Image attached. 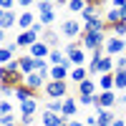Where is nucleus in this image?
I'll list each match as a JSON object with an SVG mask.
<instances>
[{"instance_id":"1","label":"nucleus","mask_w":126,"mask_h":126,"mask_svg":"<svg viewBox=\"0 0 126 126\" xmlns=\"http://www.w3.org/2000/svg\"><path fill=\"white\" fill-rule=\"evenodd\" d=\"M63 53H66V58L73 63V68H78V66H88V53L83 50L81 46V40H68L66 46H63Z\"/></svg>"},{"instance_id":"2","label":"nucleus","mask_w":126,"mask_h":126,"mask_svg":"<svg viewBox=\"0 0 126 126\" xmlns=\"http://www.w3.org/2000/svg\"><path fill=\"white\" fill-rule=\"evenodd\" d=\"M43 93H46L48 101H63V98H68V81H48Z\"/></svg>"},{"instance_id":"3","label":"nucleus","mask_w":126,"mask_h":126,"mask_svg":"<svg viewBox=\"0 0 126 126\" xmlns=\"http://www.w3.org/2000/svg\"><path fill=\"white\" fill-rule=\"evenodd\" d=\"M78 40H81V46H83V50H86V53H93V50H98V48L106 46L109 33H83Z\"/></svg>"},{"instance_id":"4","label":"nucleus","mask_w":126,"mask_h":126,"mask_svg":"<svg viewBox=\"0 0 126 126\" xmlns=\"http://www.w3.org/2000/svg\"><path fill=\"white\" fill-rule=\"evenodd\" d=\"M61 35L63 38H68V40H78L83 35V23L76 18H68V20H63L61 23Z\"/></svg>"},{"instance_id":"5","label":"nucleus","mask_w":126,"mask_h":126,"mask_svg":"<svg viewBox=\"0 0 126 126\" xmlns=\"http://www.w3.org/2000/svg\"><path fill=\"white\" fill-rule=\"evenodd\" d=\"M103 50H106V56L111 58H121L126 53V38H116V35H109L106 46H103Z\"/></svg>"},{"instance_id":"6","label":"nucleus","mask_w":126,"mask_h":126,"mask_svg":"<svg viewBox=\"0 0 126 126\" xmlns=\"http://www.w3.org/2000/svg\"><path fill=\"white\" fill-rule=\"evenodd\" d=\"M113 106H119V93H116V91H98V96H96V106H93V109L113 111Z\"/></svg>"},{"instance_id":"7","label":"nucleus","mask_w":126,"mask_h":126,"mask_svg":"<svg viewBox=\"0 0 126 126\" xmlns=\"http://www.w3.org/2000/svg\"><path fill=\"white\" fill-rule=\"evenodd\" d=\"M38 35L33 33V30H25V33H18V38H15V43H18V48H25V50H30L35 43H38Z\"/></svg>"},{"instance_id":"8","label":"nucleus","mask_w":126,"mask_h":126,"mask_svg":"<svg viewBox=\"0 0 126 126\" xmlns=\"http://www.w3.org/2000/svg\"><path fill=\"white\" fill-rule=\"evenodd\" d=\"M35 23H38V15H35V13H30V10H23V13H20V18H18V28H20V33L30 30Z\"/></svg>"},{"instance_id":"9","label":"nucleus","mask_w":126,"mask_h":126,"mask_svg":"<svg viewBox=\"0 0 126 126\" xmlns=\"http://www.w3.org/2000/svg\"><path fill=\"white\" fill-rule=\"evenodd\" d=\"M46 83H48V78H43L40 73H30V76H25V86H28L30 91H35V93L43 91Z\"/></svg>"},{"instance_id":"10","label":"nucleus","mask_w":126,"mask_h":126,"mask_svg":"<svg viewBox=\"0 0 126 126\" xmlns=\"http://www.w3.org/2000/svg\"><path fill=\"white\" fill-rule=\"evenodd\" d=\"M25 53H28V56H33L35 61H48V56H50V48L43 43V40H38V43H35L33 48H30V50H25Z\"/></svg>"},{"instance_id":"11","label":"nucleus","mask_w":126,"mask_h":126,"mask_svg":"<svg viewBox=\"0 0 126 126\" xmlns=\"http://www.w3.org/2000/svg\"><path fill=\"white\" fill-rule=\"evenodd\" d=\"M78 113V98H73V96H68V98H63V119L66 121H71L73 116Z\"/></svg>"},{"instance_id":"12","label":"nucleus","mask_w":126,"mask_h":126,"mask_svg":"<svg viewBox=\"0 0 126 126\" xmlns=\"http://www.w3.org/2000/svg\"><path fill=\"white\" fill-rule=\"evenodd\" d=\"M18 63H20V73H23V76L35 73V58H33V56H28V53L18 56Z\"/></svg>"},{"instance_id":"13","label":"nucleus","mask_w":126,"mask_h":126,"mask_svg":"<svg viewBox=\"0 0 126 126\" xmlns=\"http://www.w3.org/2000/svg\"><path fill=\"white\" fill-rule=\"evenodd\" d=\"M40 124L43 126H63L66 119L61 113H50V111H40Z\"/></svg>"},{"instance_id":"14","label":"nucleus","mask_w":126,"mask_h":126,"mask_svg":"<svg viewBox=\"0 0 126 126\" xmlns=\"http://www.w3.org/2000/svg\"><path fill=\"white\" fill-rule=\"evenodd\" d=\"M96 111V119H98V126H113V121H116L119 116L113 111H106V109H93Z\"/></svg>"},{"instance_id":"15","label":"nucleus","mask_w":126,"mask_h":126,"mask_svg":"<svg viewBox=\"0 0 126 126\" xmlns=\"http://www.w3.org/2000/svg\"><path fill=\"white\" fill-rule=\"evenodd\" d=\"M98 93V81H93V78H86L78 86V96H96Z\"/></svg>"},{"instance_id":"16","label":"nucleus","mask_w":126,"mask_h":126,"mask_svg":"<svg viewBox=\"0 0 126 126\" xmlns=\"http://www.w3.org/2000/svg\"><path fill=\"white\" fill-rule=\"evenodd\" d=\"M18 111H20V116H35L38 113V98H28L23 103H18Z\"/></svg>"},{"instance_id":"17","label":"nucleus","mask_w":126,"mask_h":126,"mask_svg":"<svg viewBox=\"0 0 126 126\" xmlns=\"http://www.w3.org/2000/svg\"><path fill=\"white\" fill-rule=\"evenodd\" d=\"M98 91H116V76L113 73L98 76Z\"/></svg>"},{"instance_id":"18","label":"nucleus","mask_w":126,"mask_h":126,"mask_svg":"<svg viewBox=\"0 0 126 126\" xmlns=\"http://www.w3.org/2000/svg\"><path fill=\"white\" fill-rule=\"evenodd\" d=\"M18 13L15 10H10V13H0V30H8V28H13V25H18Z\"/></svg>"},{"instance_id":"19","label":"nucleus","mask_w":126,"mask_h":126,"mask_svg":"<svg viewBox=\"0 0 126 126\" xmlns=\"http://www.w3.org/2000/svg\"><path fill=\"white\" fill-rule=\"evenodd\" d=\"M86 78H91V76H88V66H78V68L71 71V78H68V81H73L76 86H81Z\"/></svg>"},{"instance_id":"20","label":"nucleus","mask_w":126,"mask_h":126,"mask_svg":"<svg viewBox=\"0 0 126 126\" xmlns=\"http://www.w3.org/2000/svg\"><path fill=\"white\" fill-rule=\"evenodd\" d=\"M40 40H43V43H46V46H48L50 50H56V48H61V46H58V43H61V35L56 33V30H50V28H48L46 33H43V38H40Z\"/></svg>"},{"instance_id":"21","label":"nucleus","mask_w":126,"mask_h":126,"mask_svg":"<svg viewBox=\"0 0 126 126\" xmlns=\"http://www.w3.org/2000/svg\"><path fill=\"white\" fill-rule=\"evenodd\" d=\"M28 98H38V93H35V91H30L25 83H23V86H18V88H15V101H18V103H23V101H28Z\"/></svg>"},{"instance_id":"22","label":"nucleus","mask_w":126,"mask_h":126,"mask_svg":"<svg viewBox=\"0 0 126 126\" xmlns=\"http://www.w3.org/2000/svg\"><path fill=\"white\" fill-rule=\"evenodd\" d=\"M103 18H106V25L111 28V25L121 23V10H116V8H109V10H106V15H103Z\"/></svg>"},{"instance_id":"23","label":"nucleus","mask_w":126,"mask_h":126,"mask_svg":"<svg viewBox=\"0 0 126 126\" xmlns=\"http://www.w3.org/2000/svg\"><path fill=\"white\" fill-rule=\"evenodd\" d=\"M113 76H116V93H126V68L116 71Z\"/></svg>"},{"instance_id":"24","label":"nucleus","mask_w":126,"mask_h":126,"mask_svg":"<svg viewBox=\"0 0 126 126\" xmlns=\"http://www.w3.org/2000/svg\"><path fill=\"white\" fill-rule=\"evenodd\" d=\"M63 61H66V53H63V48L50 50V56H48V63H50V66H61Z\"/></svg>"},{"instance_id":"25","label":"nucleus","mask_w":126,"mask_h":126,"mask_svg":"<svg viewBox=\"0 0 126 126\" xmlns=\"http://www.w3.org/2000/svg\"><path fill=\"white\" fill-rule=\"evenodd\" d=\"M43 111H50V113H61V116H63V101H46Z\"/></svg>"},{"instance_id":"26","label":"nucleus","mask_w":126,"mask_h":126,"mask_svg":"<svg viewBox=\"0 0 126 126\" xmlns=\"http://www.w3.org/2000/svg\"><path fill=\"white\" fill-rule=\"evenodd\" d=\"M109 33L116 35V38H126V20H121V23H116V25H111Z\"/></svg>"},{"instance_id":"27","label":"nucleus","mask_w":126,"mask_h":126,"mask_svg":"<svg viewBox=\"0 0 126 126\" xmlns=\"http://www.w3.org/2000/svg\"><path fill=\"white\" fill-rule=\"evenodd\" d=\"M58 3H50V0H40V3H35L38 8V15H43V13H50V10H56Z\"/></svg>"},{"instance_id":"28","label":"nucleus","mask_w":126,"mask_h":126,"mask_svg":"<svg viewBox=\"0 0 126 126\" xmlns=\"http://www.w3.org/2000/svg\"><path fill=\"white\" fill-rule=\"evenodd\" d=\"M86 0H71V3H68V10H71V13H83V10H86Z\"/></svg>"},{"instance_id":"29","label":"nucleus","mask_w":126,"mask_h":126,"mask_svg":"<svg viewBox=\"0 0 126 126\" xmlns=\"http://www.w3.org/2000/svg\"><path fill=\"white\" fill-rule=\"evenodd\" d=\"M13 111H15L13 101H8V98H3V101H0V116H10Z\"/></svg>"},{"instance_id":"30","label":"nucleus","mask_w":126,"mask_h":126,"mask_svg":"<svg viewBox=\"0 0 126 126\" xmlns=\"http://www.w3.org/2000/svg\"><path fill=\"white\" fill-rule=\"evenodd\" d=\"M38 20H40V23H43L46 28H50V25L56 23V10H50V13H43V15H38Z\"/></svg>"},{"instance_id":"31","label":"nucleus","mask_w":126,"mask_h":126,"mask_svg":"<svg viewBox=\"0 0 126 126\" xmlns=\"http://www.w3.org/2000/svg\"><path fill=\"white\" fill-rule=\"evenodd\" d=\"M96 96H78V106H96Z\"/></svg>"},{"instance_id":"32","label":"nucleus","mask_w":126,"mask_h":126,"mask_svg":"<svg viewBox=\"0 0 126 126\" xmlns=\"http://www.w3.org/2000/svg\"><path fill=\"white\" fill-rule=\"evenodd\" d=\"M20 119H15V113H10V116H0V126H10V124H18Z\"/></svg>"},{"instance_id":"33","label":"nucleus","mask_w":126,"mask_h":126,"mask_svg":"<svg viewBox=\"0 0 126 126\" xmlns=\"http://www.w3.org/2000/svg\"><path fill=\"white\" fill-rule=\"evenodd\" d=\"M0 93H3V98L10 101V96L15 98V88H10V86H0Z\"/></svg>"},{"instance_id":"34","label":"nucleus","mask_w":126,"mask_h":126,"mask_svg":"<svg viewBox=\"0 0 126 126\" xmlns=\"http://www.w3.org/2000/svg\"><path fill=\"white\" fill-rule=\"evenodd\" d=\"M20 126H35V116H20Z\"/></svg>"},{"instance_id":"35","label":"nucleus","mask_w":126,"mask_h":126,"mask_svg":"<svg viewBox=\"0 0 126 126\" xmlns=\"http://www.w3.org/2000/svg\"><path fill=\"white\" fill-rule=\"evenodd\" d=\"M121 68H126V53L121 58H116V71H121Z\"/></svg>"},{"instance_id":"36","label":"nucleus","mask_w":126,"mask_h":126,"mask_svg":"<svg viewBox=\"0 0 126 126\" xmlns=\"http://www.w3.org/2000/svg\"><path fill=\"white\" fill-rule=\"evenodd\" d=\"M30 5H33V0H20V8H25V10H28Z\"/></svg>"},{"instance_id":"37","label":"nucleus","mask_w":126,"mask_h":126,"mask_svg":"<svg viewBox=\"0 0 126 126\" xmlns=\"http://www.w3.org/2000/svg\"><path fill=\"white\" fill-rule=\"evenodd\" d=\"M119 106H126V93H119Z\"/></svg>"},{"instance_id":"38","label":"nucleus","mask_w":126,"mask_h":126,"mask_svg":"<svg viewBox=\"0 0 126 126\" xmlns=\"http://www.w3.org/2000/svg\"><path fill=\"white\" fill-rule=\"evenodd\" d=\"M113 126H126V121H124V119H116V121H113Z\"/></svg>"},{"instance_id":"39","label":"nucleus","mask_w":126,"mask_h":126,"mask_svg":"<svg viewBox=\"0 0 126 126\" xmlns=\"http://www.w3.org/2000/svg\"><path fill=\"white\" fill-rule=\"evenodd\" d=\"M63 126H71V121H66V124H63Z\"/></svg>"},{"instance_id":"40","label":"nucleus","mask_w":126,"mask_h":126,"mask_svg":"<svg viewBox=\"0 0 126 126\" xmlns=\"http://www.w3.org/2000/svg\"><path fill=\"white\" fill-rule=\"evenodd\" d=\"M35 126H43V124H35Z\"/></svg>"},{"instance_id":"41","label":"nucleus","mask_w":126,"mask_h":126,"mask_svg":"<svg viewBox=\"0 0 126 126\" xmlns=\"http://www.w3.org/2000/svg\"><path fill=\"white\" fill-rule=\"evenodd\" d=\"M124 121H126V116H124Z\"/></svg>"}]
</instances>
